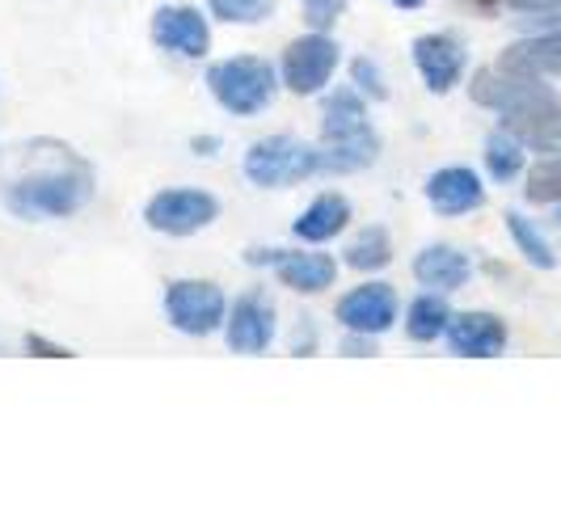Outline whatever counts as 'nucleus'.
<instances>
[{
	"label": "nucleus",
	"instance_id": "1",
	"mask_svg": "<svg viewBox=\"0 0 561 506\" xmlns=\"http://www.w3.org/2000/svg\"><path fill=\"white\" fill-rule=\"evenodd\" d=\"M93 198V169L68 143L34 140L26 169L4 186V207L22 220H64Z\"/></svg>",
	"mask_w": 561,
	"mask_h": 506
},
{
	"label": "nucleus",
	"instance_id": "2",
	"mask_svg": "<svg viewBox=\"0 0 561 506\" xmlns=\"http://www.w3.org/2000/svg\"><path fill=\"white\" fill-rule=\"evenodd\" d=\"M376 157H380V136L367 123V106L359 102V93L337 89L321 114V169L355 173L376 165Z\"/></svg>",
	"mask_w": 561,
	"mask_h": 506
},
{
	"label": "nucleus",
	"instance_id": "3",
	"mask_svg": "<svg viewBox=\"0 0 561 506\" xmlns=\"http://www.w3.org/2000/svg\"><path fill=\"white\" fill-rule=\"evenodd\" d=\"M207 89L211 97L220 102V111L237 114V118H250V114L266 111L275 102V68L257 56H232L216 59L207 68Z\"/></svg>",
	"mask_w": 561,
	"mask_h": 506
},
{
	"label": "nucleus",
	"instance_id": "4",
	"mask_svg": "<svg viewBox=\"0 0 561 506\" xmlns=\"http://www.w3.org/2000/svg\"><path fill=\"white\" fill-rule=\"evenodd\" d=\"M245 177L262 191H279L291 182H305L312 173H321V148L305 143L300 136H266L250 143L245 152Z\"/></svg>",
	"mask_w": 561,
	"mask_h": 506
},
{
	"label": "nucleus",
	"instance_id": "5",
	"mask_svg": "<svg viewBox=\"0 0 561 506\" xmlns=\"http://www.w3.org/2000/svg\"><path fill=\"white\" fill-rule=\"evenodd\" d=\"M220 220V198L195 186H169L144 203V225L165 237H191Z\"/></svg>",
	"mask_w": 561,
	"mask_h": 506
},
{
	"label": "nucleus",
	"instance_id": "6",
	"mask_svg": "<svg viewBox=\"0 0 561 506\" xmlns=\"http://www.w3.org/2000/svg\"><path fill=\"white\" fill-rule=\"evenodd\" d=\"M165 317L178 334L207 337L225 330L228 300L216 283L207 279H178L165 287Z\"/></svg>",
	"mask_w": 561,
	"mask_h": 506
},
{
	"label": "nucleus",
	"instance_id": "7",
	"mask_svg": "<svg viewBox=\"0 0 561 506\" xmlns=\"http://www.w3.org/2000/svg\"><path fill=\"white\" fill-rule=\"evenodd\" d=\"M503 131L536 152H561V97L549 84H536L528 97L503 111Z\"/></svg>",
	"mask_w": 561,
	"mask_h": 506
},
{
	"label": "nucleus",
	"instance_id": "8",
	"mask_svg": "<svg viewBox=\"0 0 561 506\" xmlns=\"http://www.w3.org/2000/svg\"><path fill=\"white\" fill-rule=\"evenodd\" d=\"M337 68V43L330 34L312 30L305 38L287 43L283 51V84L296 93V97H317Z\"/></svg>",
	"mask_w": 561,
	"mask_h": 506
},
{
	"label": "nucleus",
	"instance_id": "9",
	"mask_svg": "<svg viewBox=\"0 0 561 506\" xmlns=\"http://www.w3.org/2000/svg\"><path fill=\"white\" fill-rule=\"evenodd\" d=\"M152 43L161 47V51H173V56L182 59H203L211 51V26H207V18L191 9V4H161L157 13H152Z\"/></svg>",
	"mask_w": 561,
	"mask_h": 506
},
{
	"label": "nucleus",
	"instance_id": "10",
	"mask_svg": "<svg viewBox=\"0 0 561 506\" xmlns=\"http://www.w3.org/2000/svg\"><path fill=\"white\" fill-rule=\"evenodd\" d=\"M337 321L346 325V334H389L397 325V291L389 283H364L337 300Z\"/></svg>",
	"mask_w": 561,
	"mask_h": 506
},
{
	"label": "nucleus",
	"instance_id": "11",
	"mask_svg": "<svg viewBox=\"0 0 561 506\" xmlns=\"http://www.w3.org/2000/svg\"><path fill=\"white\" fill-rule=\"evenodd\" d=\"M275 337V304L262 291H245L225 317V342L232 355H262Z\"/></svg>",
	"mask_w": 561,
	"mask_h": 506
},
{
	"label": "nucleus",
	"instance_id": "12",
	"mask_svg": "<svg viewBox=\"0 0 561 506\" xmlns=\"http://www.w3.org/2000/svg\"><path fill=\"white\" fill-rule=\"evenodd\" d=\"M426 203L444 220H456V216H469L485 203V186L469 165H444L426 177Z\"/></svg>",
	"mask_w": 561,
	"mask_h": 506
},
{
	"label": "nucleus",
	"instance_id": "13",
	"mask_svg": "<svg viewBox=\"0 0 561 506\" xmlns=\"http://www.w3.org/2000/svg\"><path fill=\"white\" fill-rule=\"evenodd\" d=\"M465 47L451 34H422L414 38V68L431 93H451L465 77Z\"/></svg>",
	"mask_w": 561,
	"mask_h": 506
},
{
	"label": "nucleus",
	"instance_id": "14",
	"mask_svg": "<svg viewBox=\"0 0 561 506\" xmlns=\"http://www.w3.org/2000/svg\"><path fill=\"white\" fill-rule=\"evenodd\" d=\"M448 346L460 359H494L506 350V325L494 312H456L448 321Z\"/></svg>",
	"mask_w": 561,
	"mask_h": 506
},
{
	"label": "nucleus",
	"instance_id": "15",
	"mask_svg": "<svg viewBox=\"0 0 561 506\" xmlns=\"http://www.w3.org/2000/svg\"><path fill=\"white\" fill-rule=\"evenodd\" d=\"M271 266H275L283 287H291L300 296H321L337 279V262L330 253H317V250H275Z\"/></svg>",
	"mask_w": 561,
	"mask_h": 506
},
{
	"label": "nucleus",
	"instance_id": "16",
	"mask_svg": "<svg viewBox=\"0 0 561 506\" xmlns=\"http://www.w3.org/2000/svg\"><path fill=\"white\" fill-rule=\"evenodd\" d=\"M499 68L515 72V77H536V81L558 77L561 72V30L511 43V47L503 51V59H499Z\"/></svg>",
	"mask_w": 561,
	"mask_h": 506
},
{
	"label": "nucleus",
	"instance_id": "17",
	"mask_svg": "<svg viewBox=\"0 0 561 506\" xmlns=\"http://www.w3.org/2000/svg\"><path fill=\"white\" fill-rule=\"evenodd\" d=\"M473 275L469 253H460L456 245H426L414 257V279L431 291H460Z\"/></svg>",
	"mask_w": 561,
	"mask_h": 506
},
{
	"label": "nucleus",
	"instance_id": "18",
	"mask_svg": "<svg viewBox=\"0 0 561 506\" xmlns=\"http://www.w3.org/2000/svg\"><path fill=\"white\" fill-rule=\"evenodd\" d=\"M346 225H351V198L337 195V191H325V195H317L309 207L296 216L291 232H296L300 241H309V245H325V241H334Z\"/></svg>",
	"mask_w": 561,
	"mask_h": 506
},
{
	"label": "nucleus",
	"instance_id": "19",
	"mask_svg": "<svg viewBox=\"0 0 561 506\" xmlns=\"http://www.w3.org/2000/svg\"><path fill=\"white\" fill-rule=\"evenodd\" d=\"M536 77H515V72H506V68H478V77H473V84H469V97L478 102V106H485V111H499L503 114L506 106H515L519 97H528L536 89Z\"/></svg>",
	"mask_w": 561,
	"mask_h": 506
},
{
	"label": "nucleus",
	"instance_id": "20",
	"mask_svg": "<svg viewBox=\"0 0 561 506\" xmlns=\"http://www.w3.org/2000/svg\"><path fill=\"white\" fill-rule=\"evenodd\" d=\"M451 309L444 300V291H426V296H414L410 309H405V334L414 342H435V337L448 334Z\"/></svg>",
	"mask_w": 561,
	"mask_h": 506
},
{
	"label": "nucleus",
	"instance_id": "21",
	"mask_svg": "<svg viewBox=\"0 0 561 506\" xmlns=\"http://www.w3.org/2000/svg\"><path fill=\"white\" fill-rule=\"evenodd\" d=\"M506 232H511V241H515V250L524 253L528 262H533L536 271H553L558 266V253H553V245L536 232V225L528 220V216H519V211H506Z\"/></svg>",
	"mask_w": 561,
	"mask_h": 506
},
{
	"label": "nucleus",
	"instance_id": "22",
	"mask_svg": "<svg viewBox=\"0 0 561 506\" xmlns=\"http://www.w3.org/2000/svg\"><path fill=\"white\" fill-rule=\"evenodd\" d=\"M389 262H393V241H389V232L380 225L364 228L346 245V266H355V271H385Z\"/></svg>",
	"mask_w": 561,
	"mask_h": 506
},
{
	"label": "nucleus",
	"instance_id": "23",
	"mask_svg": "<svg viewBox=\"0 0 561 506\" xmlns=\"http://www.w3.org/2000/svg\"><path fill=\"white\" fill-rule=\"evenodd\" d=\"M485 169H490V177L494 182H511V177H519L524 173V143L515 140L511 131H490L485 136Z\"/></svg>",
	"mask_w": 561,
	"mask_h": 506
},
{
	"label": "nucleus",
	"instance_id": "24",
	"mask_svg": "<svg viewBox=\"0 0 561 506\" xmlns=\"http://www.w3.org/2000/svg\"><path fill=\"white\" fill-rule=\"evenodd\" d=\"M207 9L228 26H257L275 13V0H207Z\"/></svg>",
	"mask_w": 561,
	"mask_h": 506
},
{
	"label": "nucleus",
	"instance_id": "25",
	"mask_svg": "<svg viewBox=\"0 0 561 506\" xmlns=\"http://www.w3.org/2000/svg\"><path fill=\"white\" fill-rule=\"evenodd\" d=\"M528 203H561V157H549L540 165L528 169Z\"/></svg>",
	"mask_w": 561,
	"mask_h": 506
},
{
	"label": "nucleus",
	"instance_id": "26",
	"mask_svg": "<svg viewBox=\"0 0 561 506\" xmlns=\"http://www.w3.org/2000/svg\"><path fill=\"white\" fill-rule=\"evenodd\" d=\"M346 4H351V0H300L305 22H309L312 30H321V34H325V30L334 26L337 18L346 13Z\"/></svg>",
	"mask_w": 561,
	"mask_h": 506
},
{
	"label": "nucleus",
	"instance_id": "27",
	"mask_svg": "<svg viewBox=\"0 0 561 506\" xmlns=\"http://www.w3.org/2000/svg\"><path fill=\"white\" fill-rule=\"evenodd\" d=\"M351 77H355V84L364 89L367 97H376V102H385L389 97V84H385V77H380V64L376 59H355L351 64Z\"/></svg>",
	"mask_w": 561,
	"mask_h": 506
},
{
	"label": "nucleus",
	"instance_id": "28",
	"mask_svg": "<svg viewBox=\"0 0 561 506\" xmlns=\"http://www.w3.org/2000/svg\"><path fill=\"white\" fill-rule=\"evenodd\" d=\"M26 350L38 355V359H77L68 346H56V342H47L43 334H26Z\"/></svg>",
	"mask_w": 561,
	"mask_h": 506
},
{
	"label": "nucleus",
	"instance_id": "29",
	"mask_svg": "<svg viewBox=\"0 0 561 506\" xmlns=\"http://www.w3.org/2000/svg\"><path fill=\"white\" fill-rule=\"evenodd\" d=\"M342 355H351V359H364V355H376V342H371V334H355V330H351V337L342 342Z\"/></svg>",
	"mask_w": 561,
	"mask_h": 506
},
{
	"label": "nucleus",
	"instance_id": "30",
	"mask_svg": "<svg viewBox=\"0 0 561 506\" xmlns=\"http://www.w3.org/2000/svg\"><path fill=\"white\" fill-rule=\"evenodd\" d=\"M515 13H561V0H506Z\"/></svg>",
	"mask_w": 561,
	"mask_h": 506
},
{
	"label": "nucleus",
	"instance_id": "31",
	"mask_svg": "<svg viewBox=\"0 0 561 506\" xmlns=\"http://www.w3.org/2000/svg\"><path fill=\"white\" fill-rule=\"evenodd\" d=\"M191 148H195V152H203V157H211V152L220 148V140H216V136H195V140H191Z\"/></svg>",
	"mask_w": 561,
	"mask_h": 506
},
{
	"label": "nucleus",
	"instance_id": "32",
	"mask_svg": "<svg viewBox=\"0 0 561 506\" xmlns=\"http://www.w3.org/2000/svg\"><path fill=\"white\" fill-rule=\"evenodd\" d=\"M389 4H397V9H422V0H389Z\"/></svg>",
	"mask_w": 561,
	"mask_h": 506
},
{
	"label": "nucleus",
	"instance_id": "33",
	"mask_svg": "<svg viewBox=\"0 0 561 506\" xmlns=\"http://www.w3.org/2000/svg\"><path fill=\"white\" fill-rule=\"evenodd\" d=\"M558 225H561V207H558Z\"/></svg>",
	"mask_w": 561,
	"mask_h": 506
}]
</instances>
